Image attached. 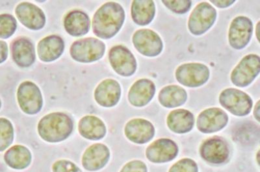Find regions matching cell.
<instances>
[{"mask_svg":"<svg viewBox=\"0 0 260 172\" xmlns=\"http://www.w3.org/2000/svg\"><path fill=\"white\" fill-rule=\"evenodd\" d=\"M155 93L154 83L149 79L143 78L132 85L128 93V100L132 105L143 107L152 101Z\"/></svg>","mask_w":260,"mask_h":172,"instance_id":"obj_19","label":"cell"},{"mask_svg":"<svg viewBox=\"0 0 260 172\" xmlns=\"http://www.w3.org/2000/svg\"><path fill=\"white\" fill-rule=\"evenodd\" d=\"M253 32L252 21L246 16L234 18L230 26L229 41L232 48L243 50L250 42Z\"/></svg>","mask_w":260,"mask_h":172,"instance_id":"obj_11","label":"cell"},{"mask_svg":"<svg viewBox=\"0 0 260 172\" xmlns=\"http://www.w3.org/2000/svg\"><path fill=\"white\" fill-rule=\"evenodd\" d=\"M259 25V22L258 23H257V27H256V29H257L256 35H257V39H258V40H259V36H258V34H259V32H258Z\"/></svg>","mask_w":260,"mask_h":172,"instance_id":"obj_37","label":"cell"},{"mask_svg":"<svg viewBox=\"0 0 260 172\" xmlns=\"http://www.w3.org/2000/svg\"><path fill=\"white\" fill-rule=\"evenodd\" d=\"M110 159V151L108 146L97 143L85 150L81 162L83 168L87 170L96 171L105 167Z\"/></svg>","mask_w":260,"mask_h":172,"instance_id":"obj_15","label":"cell"},{"mask_svg":"<svg viewBox=\"0 0 260 172\" xmlns=\"http://www.w3.org/2000/svg\"><path fill=\"white\" fill-rule=\"evenodd\" d=\"M8 46L6 41L0 40V64L4 63L8 57Z\"/></svg>","mask_w":260,"mask_h":172,"instance_id":"obj_34","label":"cell"},{"mask_svg":"<svg viewBox=\"0 0 260 172\" xmlns=\"http://www.w3.org/2000/svg\"><path fill=\"white\" fill-rule=\"evenodd\" d=\"M64 42L61 37L50 35L41 39L37 52L41 61L51 62L59 59L64 52Z\"/></svg>","mask_w":260,"mask_h":172,"instance_id":"obj_21","label":"cell"},{"mask_svg":"<svg viewBox=\"0 0 260 172\" xmlns=\"http://www.w3.org/2000/svg\"><path fill=\"white\" fill-rule=\"evenodd\" d=\"M109 60L113 70L122 76H130L136 73L137 61L131 51L123 46H116L109 52Z\"/></svg>","mask_w":260,"mask_h":172,"instance_id":"obj_10","label":"cell"},{"mask_svg":"<svg viewBox=\"0 0 260 172\" xmlns=\"http://www.w3.org/2000/svg\"><path fill=\"white\" fill-rule=\"evenodd\" d=\"M229 116L221 109L211 108L200 113L197 118V128L204 134L219 132L226 126Z\"/></svg>","mask_w":260,"mask_h":172,"instance_id":"obj_12","label":"cell"},{"mask_svg":"<svg viewBox=\"0 0 260 172\" xmlns=\"http://www.w3.org/2000/svg\"><path fill=\"white\" fill-rule=\"evenodd\" d=\"M53 172H83L77 165L67 160H59L52 166Z\"/></svg>","mask_w":260,"mask_h":172,"instance_id":"obj_32","label":"cell"},{"mask_svg":"<svg viewBox=\"0 0 260 172\" xmlns=\"http://www.w3.org/2000/svg\"><path fill=\"white\" fill-rule=\"evenodd\" d=\"M2 101H1V99H0V109H1L2 108Z\"/></svg>","mask_w":260,"mask_h":172,"instance_id":"obj_38","label":"cell"},{"mask_svg":"<svg viewBox=\"0 0 260 172\" xmlns=\"http://www.w3.org/2000/svg\"><path fill=\"white\" fill-rule=\"evenodd\" d=\"M134 47L146 57H155L161 54L164 48L161 38L152 30L140 29L135 32L132 38Z\"/></svg>","mask_w":260,"mask_h":172,"instance_id":"obj_9","label":"cell"},{"mask_svg":"<svg viewBox=\"0 0 260 172\" xmlns=\"http://www.w3.org/2000/svg\"><path fill=\"white\" fill-rule=\"evenodd\" d=\"M194 124L192 113L183 109L171 111L167 117L169 128L176 134H186L193 128Z\"/></svg>","mask_w":260,"mask_h":172,"instance_id":"obj_24","label":"cell"},{"mask_svg":"<svg viewBox=\"0 0 260 172\" xmlns=\"http://www.w3.org/2000/svg\"><path fill=\"white\" fill-rule=\"evenodd\" d=\"M178 153L177 145L169 139L155 141L146 149V155L150 161L164 163L175 159Z\"/></svg>","mask_w":260,"mask_h":172,"instance_id":"obj_14","label":"cell"},{"mask_svg":"<svg viewBox=\"0 0 260 172\" xmlns=\"http://www.w3.org/2000/svg\"><path fill=\"white\" fill-rule=\"evenodd\" d=\"M210 2L214 6L220 9L229 8L230 6H231L235 2L234 0H232V1H229V0H226V1H224V0H217V1L213 0H213H211Z\"/></svg>","mask_w":260,"mask_h":172,"instance_id":"obj_35","label":"cell"},{"mask_svg":"<svg viewBox=\"0 0 260 172\" xmlns=\"http://www.w3.org/2000/svg\"><path fill=\"white\" fill-rule=\"evenodd\" d=\"M132 20L136 24L145 26L154 20L155 15L154 2L151 0H136L132 2Z\"/></svg>","mask_w":260,"mask_h":172,"instance_id":"obj_25","label":"cell"},{"mask_svg":"<svg viewBox=\"0 0 260 172\" xmlns=\"http://www.w3.org/2000/svg\"><path fill=\"white\" fill-rule=\"evenodd\" d=\"M124 133L130 141L143 145L152 140L155 135V128L148 120L135 118L127 123Z\"/></svg>","mask_w":260,"mask_h":172,"instance_id":"obj_16","label":"cell"},{"mask_svg":"<svg viewBox=\"0 0 260 172\" xmlns=\"http://www.w3.org/2000/svg\"><path fill=\"white\" fill-rule=\"evenodd\" d=\"M201 154L206 161L220 164L229 157V149L226 142L215 137L204 142L201 147Z\"/></svg>","mask_w":260,"mask_h":172,"instance_id":"obj_18","label":"cell"},{"mask_svg":"<svg viewBox=\"0 0 260 172\" xmlns=\"http://www.w3.org/2000/svg\"><path fill=\"white\" fill-rule=\"evenodd\" d=\"M120 172H147V168L143 162L133 160L125 165Z\"/></svg>","mask_w":260,"mask_h":172,"instance_id":"obj_33","label":"cell"},{"mask_svg":"<svg viewBox=\"0 0 260 172\" xmlns=\"http://www.w3.org/2000/svg\"><path fill=\"white\" fill-rule=\"evenodd\" d=\"M162 4L176 14H185L191 9L192 2L189 0H180V1H162Z\"/></svg>","mask_w":260,"mask_h":172,"instance_id":"obj_30","label":"cell"},{"mask_svg":"<svg viewBox=\"0 0 260 172\" xmlns=\"http://www.w3.org/2000/svg\"><path fill=\"white\" fill-rule=\"evenodd\" d=\"M169 172H198V166L194 160L183 159L174 164Z\"/></svg>","mask_w":260,"mask_h":172,"instance_id":"obj_31","label":"cell"},{"mask_svg":"<svg viewBox=\"0 0 260 172\" xmlns=\"http://www.w3.org/2000/svg\"><path fill=\"white\" fill-rule=\"evenodd\" d=\"M17 99L21 110L27 115H36L43 108V99L41 90L36 83L30 81H25L19 85Z\"/></svg>","mask_w":260,"mask_h":172,"instance_id":"obj_8","label":"cell"},{"mask_svg":"<svg viewBox=\"0 0 260 172\" xmlns=\"http://www.w3.org/2000/svg\"><path fill=\"white\" fill-rule=\"evenodd\" d=\"M11 53L14 62L21 67H29L36 59L34 44L26 38L16 39L11 44Z\"/></svg>","mask_w":260,"mask_h":172,"instance_id":"obj_20","label":"cell"},{"mask_svg":"<svg viewBox=\"0 0 260 172\" xmlns=\"http://www.w3.org/2000/svg\"><path fill=\"white\" fill-rule=\"evenodd\" d=\"M15 13L21 24L29 29L38 31L45 27V13L36 5L22 2L16 7Z\"/></svg>","mask_w":260,"mask_h":172,"instance_id":"obj_13","label":"cell"},{"mask_svg":"<svg viewBox=\"0 0 260 172\" xmlns=\"http://www.w3.org/2000/svg\"><path fill=\"white\" fill-rule=\"evenodd\" d=\"M210 69L203 64L188 63L179 66L175 72L176 80L189 88H198L208 82Z\"/></svg>","mask_w":260,"mask_h":172,"instance_id":"obj_5","label":"cell"},{"mask_svg":"<svg viewBox=\"0 0 260 172\" xmlns=\"http://www.w3.org/2000/svg\"><path fill=\"white\" fill-rule=\"evenodd\" d=\"M79 133L81 137L91 141H99L106 136L105 124L94 115H87L81 118L78 124Z\"/></svg>","mask_w":260,"mask_h":172,"instance_id":"obj_22","label":"cell"},{"mask_svg":"<svg viewBox=\"0 0 260 172\" xmlns=\"http://www.w3.org/2000/svg\"><path fill=\"white\" fill-rule=\"evenodd\" d=\"M217 18V11L206 2L199 4L189 16L188 28L192 34L202 35L207 32Z\"/></svg>","mask_w":260,"mask_h":172,"instance_id":"obj_7","label":"cell"},{"mask_svg":"<svg viewBox=\"0 0 260 172\" xmlns=\"http://www.w3.org/2000/svg\"><path fill=\"white\" fill-rule=\"evenodd\" d=\"M254 113L255 118H256L257 121L259 122V101L257 102Z\"/></svg>","mask_w":260,"mask_h":172,"instance_id":"obj_36","label":"cell"},{"mask_svg":"<svg viewBox=\"0 0 260 172\" xmlns=\"http://www.w3.org/2000/svg\"><path fill=\"white\" fill-rule=\"evenodd\" d=\"M121 96L119 83L113 79H106L97 86L94 99L100 106L111 108L117 105Z\"/></svg>","mask_w":260,"mask_h":172,"instance_id":"obj_17","label":"cell"},{"mask_svg":"<svg viewBox=\"0 0 260 172\" xmlns=\"http://www.w3.org/2000/svg\"><path fill=\"white\" fill-rule=\"evenodd\" d=\"M259 71V56L254 54L245 56L232 71V82L238 87H247L257 77Z\"/></svg>","mask_w":260,"mask_h":172,"instance_id":"obj_6","label":"cell"},{"mask_svg":"<svg viewBox=\"0 0 260 172\" xmlns=\"http://www.w3.org/2000/svg\"><path fill=\"white\" fill-rule=\"evenodd\" d=\"M74 123L67 114L55 112L41 118L38 124V133L42 139L50 143L66 140L73 133Z\"/></svg>","mask_w":260,"mask_h":172,"instance_id":"obj_2","label":"cell"},{"mask_svg":"<svg viewBox=\"0 0 260 172\" xmlns=\"http://www.w3.org/2000/svg\"><path fill=\"white\" fill-rule=\"evenodd\" d=\"M125 20L124 9L116 2H108L99 9L92 19V31L97 37L104 39L115 36Z\"/></svg>","mask_w":260,"mask_h":172,"instance_id":"obj_1","label":"cell"},{"mask_svg":"<svg viewBox=\"0 0 260 172\" xmlns=\"http://www.w3.org/2000/svg\"><path fill=\"white\" fill-rule=\"evenodd\" d=\"M219 102L229 112L239 117L248 115L251 111L253 104L249 95L234 88L222 91L220 94Z\"/></svg>","mask_w":260,"mask_h":172,"instance_id":"obj_4","label":"cell"},{"mask_svg":"<svg viewBox=\"0 0 260 172\" xmlns=\"http://www.w3.org/2000/svg\"><path fill=\"white\" fill-rule=\"evenodd\" d=\"M4 160L10 168L24 169L31 164L32 155L28 148L22 145H15L5 153Z\"/></svg>","mask_w":260,"mask_h":172,"instance_id":"obj_26","label":"cell"},{"mask_svg":"<svg viewBox=\"0 0 260 172\" xmlns=\"http://www.w3.org/2000/svg\"><path fill=\"white\" fill-rule=\"evenodd\" d=\"M14 136L12 123L6 118H0V152H4L12 145Z\"/></svg>","mask_w":260,"mask_h":172,"instance_id":"obj_28","label":"cell"},{"mask_svg":"<svg viewBox=\"0 0 260 172\" xmlns=\"http://www.w3.org/2000/svg\"><path fill=\"white\" fill-rule=\"evenodd\" d=\"M158 99L161 106L167 108L182 106L187 99L186 91L180 86L167 85L160 91Z\"/></svg>","mask_w":260,"mask_h":172,"instance_id":"obj_27","label":"cell"},{"mask_svg":"<svg viewBox=\"0 0 260 172\" xmlns=\"http://www.w3.org/2000/svg\"><path fill=\"white\" fill-rule=\"evenodd\" d=\"M17 28V22L9 14L0 15V38L8 39L12 36Z\"/></svg>","mask_w":260,"mask_h":172,"instance_id":"obj_29","label":"cell"},{"mask_svg":"<svg viewBox=\"0 0 260 172\" xmlns=\"http://www.w3.org/2000/svg\"><path fill=\"white\" fill-rule=\"evenodd\" d=\"M64 26L70 35L74 37L84 36L89 31L90 18L87 14L82 11H72L65 16Z\"/></svg>","mask_w":260,"mask_h":172,"instance_id":"obj_23","label":"cell"},{"mask_svg":"<svg viewBox=\"0 0 260 172\" xmlns=\"http://www.w3.org/2000/svg\"><path fill=\"white\" fill-rule=\"evenodd\" d=\"M106 51L103 41L95 38H87L74 41L70 53L76 61L91 63L101 59Z\"/></svg>","mask_w":260,"mask_h":172,"instance_id":"obj_3","label":"cell"}]
</instances>
